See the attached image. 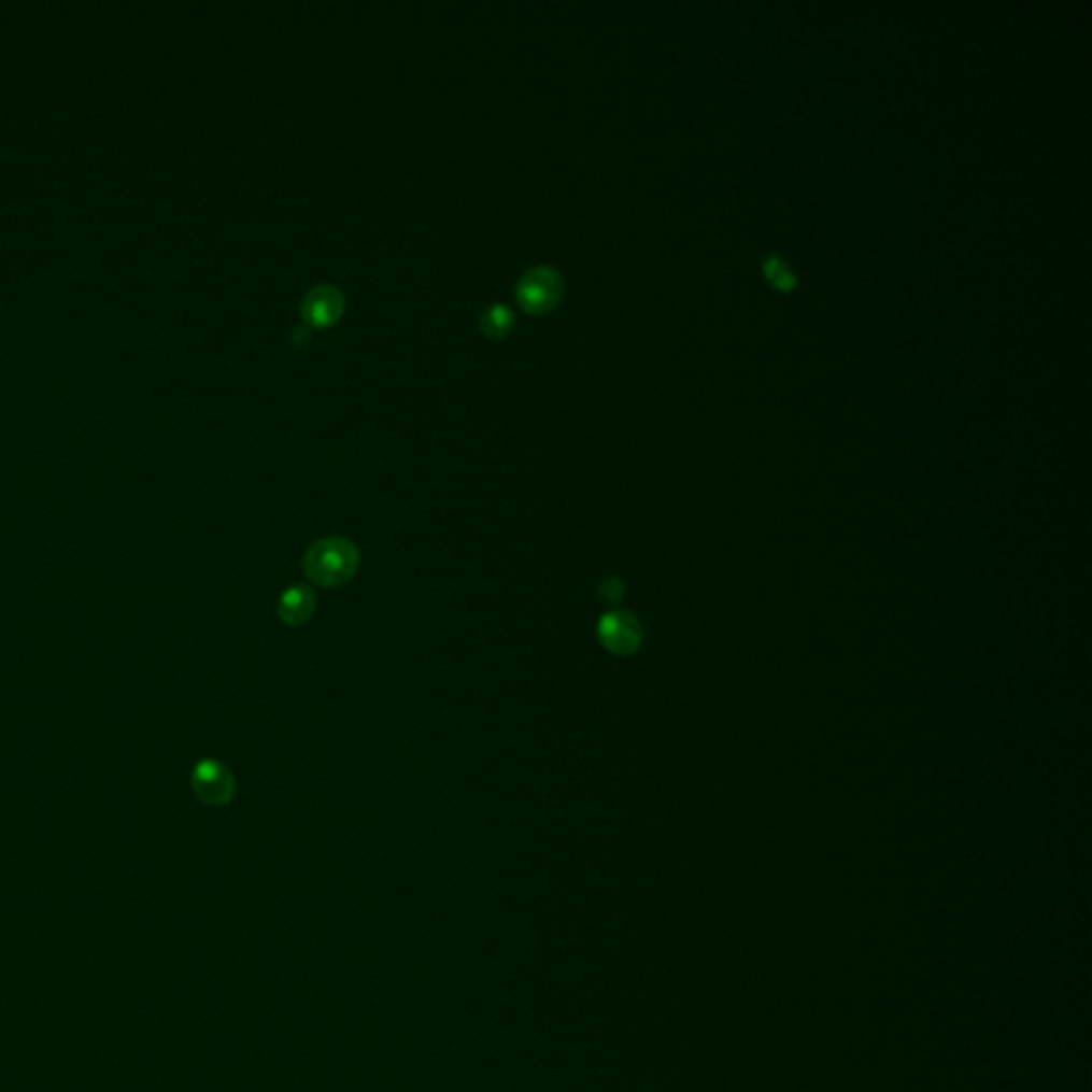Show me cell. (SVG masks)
Masks as SVG:
<instances>
[{
    "label": "cell",
    "instance_id": "obj_3",
    "mask_svg": "<svg viewBox=\"0 0 1092 1092\" xmlns=\"http://www.w3.org/2000/svg\"><path fill=\"white\" fill-rule=\"evenodd\" d=\"M598 640L612 655L627 657L642 644V625L627 610H610L598 621Z\"/></svg>",
    "mask_w": 1092,
    "mask_h": 1092
},
{
    "label": "cell",
    "instance_id": "obj_9",
    "mask_svg": "<svg viewBox=\"0 0 1092 1092\" xmlns=\"http://www.w3.org/2000/svg\"><path fill=\"white\" fill-rule=\"evenodd\" d=\"M600 598L610 605H619L623 598V585L616 579H607L600 585Z\"/></svg>",
    "mask_w": 1092,
    "mask_h": 1092
},
{
    "label": "cell",
    "instance_id": "obj_1",
    "mask_svg": "<svg viewBox=\"0 0 1092 1092\" xmlns=\"http://www.w3.org/2000/svg\"><path fill=\"white\" fill-rule=\"evenodd\" d=\"M361 568V553L344 536H327L312 542L303 555V575L323 590L351 583Z\"/></svg>",
    "mask_w": 1092,
    "mask_h": 1092
},
{
    "label": "cell",
    "instance_id": "obj_5",
    "mask_svg": "<svg viewBox=\"0 0 1092 1092\" xmlns=\"http://www.w3.org/2000/svg\"><path fill=\"white\" fill-rule=\"evenodd\" d=\"M301 312H303V318L308 325L329 327L344 312V295L334 284H318L306 295V299L301 303Z\"/></svg>",
    "mask_w": 1092,
    "mask_h": 1092
},
{
    "label": "cell",
    "instance_id": "obj_8",
    "mask_svg": "<svg viewBox=\"0 0 1092 1092\" xmlns=\"http://www.w3.org/2000/svg\"><path fill=\"white\" fill-rule=\"evenodd\" d=\"M764 269H766V275L781 288H790L796 284V275L794 271L779 258V256H768L764 260Z\"/></svg>",
    "mask_w": 1092,
    "mask_h": 1092
},
{
    "label": "cell",
    "instance_id": "obj_4",
    "mask_svg": "<svg viewBox=\"0 0 1092 1092\" xmlns=\"http://www.w3.org/2000/svg\"><path fill=\"white\" fill-rule=\"evenodd\" d=\"M193 790L205 805L223 807L236 796V779L225 764L203 760L193 770Z\"/></svg>",
    "mask_w": 1092,
    "mask_h": 1092
},
{
    "label": "cell",
    "instance_id": "obj_2",
    "mask_svg": "<svg viewBox=\"0 0 1092 1092\" xmlns=\"http://www.w3.org/2000/svg\"><path fill=\"white\" fill-rule=\"evenodd\" d=\"M564 295V280L557 269L549 265L531 267L516 282V299L527 312H547L559 303Z\"/></svg>",
    "mask_w": 1092,
    "mask_h": 1092
},
{
    "label": "cell",
    "instance_id": "obj_6",
    "mask_svg": "<svg viewBox=\"0 0 1092 1092\" xmlns=\"http://www.w3.org/2000/svg\"><path fill=\"white\" fill-rule=\"evenodd\" d=\"M316 610V594L308 585H290L278 598V616L282 623L306 625Z\"/></svg>",
    "mask_w": 1092,
    "mask_h": 1092
},
{
    "label": "cell",
    "instance_id": "obj_7",
    "mask_svg": "<svg viewBox=\"0 0 1092 1092\" xmlns=\"http://www.w3.org/2000/svg\"><path fill=\"white\" fill-rule=\"evenodd\" d=\"M514 323V314L508 306L504 303H493L488 306L485 312H483V318H481V325H483V331L491 338H501L510 331Z\"/></svg>",
    "mask_w": 1092,
    "mask_h": 1092
}]
</instances>
